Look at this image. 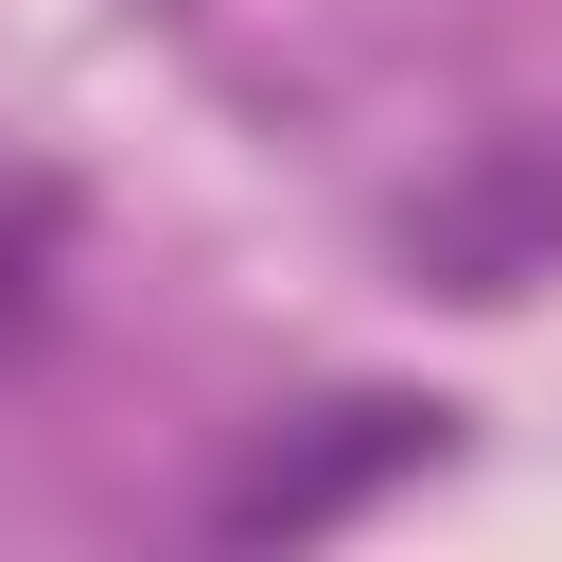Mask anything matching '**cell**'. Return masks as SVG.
Returning a JSON list of instances; mask_svg holds the SVG:
<instances>
[{"instance_id": "obj_1", "label": "cell", "mask_w": 562, "mask_h": 562, "mask_svg": "<svg viewBox=\"0 0 562 562\" xmlns=\"http://www.w3.org/2000/svg\"><path fill=\"white\" fill-rule=\"evenodd\" d=\"M439 422L457 404H334V439H299V457H263V474H228V544H263V527H334L351 492H386V474H422L439 457Z\"/></svg>"}, {"instance_id": "obj_2", "label": "cell", "mask_w": 562, "mask_h": 562, "mask_svg": "<svg viewBox=\"0 0 562 562\" xmlns=\"http://www.w3.org/2000/svg\"><path fill=\"white\" fill-rule=\"evenodd\" d=\"M527 246H562V158H492L474 193H439L422 211V263L457 281V299H509V263Z\"/></svg>"}]
</instances>
